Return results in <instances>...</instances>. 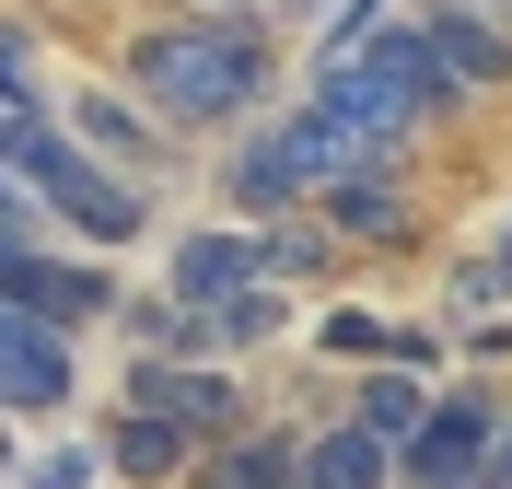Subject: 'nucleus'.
I'll use <instances>...</instances> for the list:
<instances>
[{
	"instance_id": "f257e3e1",
	"label": "nucleus",
	"mask_w": 512,
	"mask_h": 489,
	"mask_svg": "<svg viewBox=\"0 0 512 489\" xmlns=\"http://www.w3.org/2000/svg\"><path fill=\"white\" fill-rule=\"evenodd\" d=\"M128 82L175 129H222V117H245L268 94V35L233 24V12H210V24H140L128 35Z\"/></svg>"
},
{
	"instance_id": "f03ea898",
	"label": "nucleus",
	"mask_w": 512,
	"mask_h": 489,
	"mask_svg": "<svg viewBox=\"0 0 512 489\" xmlns=\"http://www.w3.org/2000/svg\"><path fill=\"white\" fill-rule=\"evenodd\" d=\"M303 105H315V117H338L361 152H396L419 117H443V105H454V82L431 70L419 24H396V35H361L350 59H315V94H303Z\"/></svg>"
},
{
	"instance_id": "7ed1b4c3",
	"label": "nucleus",
	"mask_w": 512,
	"mask_h": 489,
	"mask_svg": "<svg viewBox=\"0 0 512 489\" xmlns=\"http://www.w3.org/2000/svg\"><path fill=\"white\" fill-rule=\"evenodd\" d=\"M350 175H384V152H361V140L338 129V117H315V105H291L280 129H256L245 152L222 163L233 210H303V198L350 187Z\"/></svg>"
},
{
	"instance_id": "20e7f679",
	"label": "nucleus",
	"mask_w": 512,
	"mask_h": 489,
	"mask_svg": "<svg viewBox=\"0 0 512 489\" xmlns=\"http://www.w3.org/2000/svg\"><path fill=\"white\" fill-rule=\"evenodd\" d=\"M0 175H24L70 233H94V245H128L140 233V187H117L59 117H0Z\"/></svg>"
},
{
	"instance_id": "39448f33",
	"label": "nucleus",
	"mask_w": 512,
	"mask_h": 489,
	"mask_svg": "<svg viewBox=\"0 0 512 489\" xmlns=\"http://www.w3.org/2000/svg\"><path fill=\"white\" fill-rule=\"evenodd\" d=\"M0 303H12V315H47V326L70 338V326L117 315V280H105L94 257H59V245H24V233L0 222Z\"/></svg>"
},
{
	"instance_id": "423d86ee",
	"label": "nucleus",
	"mask_w": 512,
	"mask_h": 489,
	"mask_svg": "<svg viewBox=\"0 0 512 489\" xmlns=\"http://www.w3.org/2000/svg\"><path fill=\"white\" fill-rule=\"evenodd\" d=\"M489 455H501V408L466 385V396H431V420L396 443V478L408 489H478Z\"/></svg>"
},
{
	"instance_id": "0eeeda50",
	"label": "nucleus",
	"mask_w": 512,
	"mask_h": 489,
	"mask_svg": "<svg viewBox=\"0 0 512 489\" xmlns=\"http://www.w3.org/2000/svg\"><path fill=\"white\" fill-rule=\"evenodd\" d=\"M117 408L187 431V443H233V431H245V396H233V373H210V361H128Z\"/></svg>"
},
{
	"instance_id": "6e6552de",
	"label": "nucleus",
	"mask_w": 512,
	"mask_h": 489,
	"mask_svg": "<svg viewBox=\"0 0 512 489\" xmlns=\"http://www.w3.org/2000/svg\"><path fill=\"white\" fill-rule=\"evenodd\" d=\"M70 385H82L70 338L47 315H12L0 303V420H47V408H70Z\"/></svg>"
},
{
	"instance_id": "1a4fd4ad",
	"label": "nucleus",
	"mask_w": 512,
	"mask_h": 489,
	"mask_svg": "<svg viewBox=\"0 0 512 489\" xmlns=\"http://www.w3.org/2000/svg\"><path fill=\"white\" fill-rule=\"evenodd\" d=\"M245 292H268V233H187L175 245V303L187 315H222Z\"/></svg>"
},
{
	"instance_id": "9d476101",
	"label": "nucleus",
	"mask_w": 512,
	"mask_h": 489,
	"mask_svg": "<svg viewBox=\"0 0 512 489\" xmlns=\"http://www.w3.org/2000/svg\"><path fill=\"white\" fill-rule=\"evenodd\" d=\"M419 47H431V70H443L454 94H466V82H512V35L489 24V12H466V0L419 12Z\"/></svg>"
},
{
	"instance_id": "9b49d317",
	"label": "nucleus",
	"mask_w": 512,
	"mask_h": 489,
	"mask_svg": "<svg viewBox=\"0 0 512 489\" xmlns=\"http://www.w3.org/2000/svg\"><path fill=\"white\" fill-rule=\"evenodd\" d=\"M384 478H396V455H384L361 420L303 431V455H291V489H384Z\"/></svg>"
},
{
	"instance_id": "f8f14e48",
	"label": "nucleus",
	"mask_w": 512,
	"mask_h": 489,
	"mask_svg": "<svg viewBox=\"0 0 512 489\" xmlns=\"http://www.w3.org/2000/svg\"><path fill=\"white\" fill-rule=\"evenodd\" d=\"M291 455H303V431H233L187 466V489H291Z\"/></svg>"
},
{
	"instance_id": "ddd939ff",
	"label": "nucleus",
	"mask_w": 512,
	"mask_h": 489,
	"mask_svg": "<svg viewBox=\"0 0 512 489\" xmlns=\"http://www.w3.org/2000/svg\"><path fill=\"white\" fill-rule=\"evenodd\" d=\"M59 129L82 140V152H94V163H163L152 117H140V105H128V94H70V105H59Z\"/></svg>"
},
{
	"instance_id": "4468645a",
	"label": "nucleus",
	"mask_w": 512,
	"mask_h": 489,
	"mask_svg": "<svg viewBox=\"0 0 512 489\" xmlns=\"http://www.w3.org/2000/svg\"><path fill=\"white\" fill-rule=\"evenodd\" d=\"M105 466L140 478V489H163V478H187V466H198V443H187V431H163V420H140V408H117V420H105Z\"/></svg>"
},
{
	"instance_id": "2eb2a0df",
	"label": "nucleus",
	"mask_w": 512,
	"mask_h": 489,
	"mask_svg": "<svg viewBox=\"0 0 512 489\" xmlns=\"http://www.w3.org/2000/svg\"><path fill=\"white\" fill-rule=\"evenodd\" d=\"M350 420L373 431L384 455H396V443H408V431L431 420V385H419V373H384V361H373V385H361V408H350Z\"/></svg>"
},
{
	"instance_id": "dca6fc26",
	"label": "nucleus",
	"mask_w": 512,
	"mask_h": 489,
	"mask_svg": "<svg viewBox=\"0 0 512 489\" xmlns=\"http://www.w3.org/2000/svg\"><path fill=\"white\" fill-rule=\"evenodd\" d=\"M280 280H268V292H245V303H222V315H198V361L210 350H256V338H280Z\"/></svg>"
},
{
	"instance_id": "f3484780",
	"label": "nucleus",
	"mask_w": 512,
	"mask_h": 489,
	"mask_svg": "<svg viewBox=\"0 0 512 489\" xmlns=\"http://www.w3.org/2000/svg\"><path fill=\"white\" fill-rule=\"evenodd\" d=\"M0 117H59L47 105V70H35V35L0 24Z\"/></svg>"
},
{
	"instance_id": "a211bd4d",
	"label": "nucleus",
	"mask_w": 512,
	"mask_h": 489,
	"mask_svg": "<svg viewBox=\"0 0 512 489\" xmlns=\"http://www.w3.org/2000/svg\"><path fill=\"white\" fill-rule=\"evenodd\" d=\"M326 222L338 233H396V187L384 175H350V187H326Z\"/></svg>"
},
{
	"instance_id": "6ab92c4d",
	"label": "nucleus",
	"mask_w": 512,
	"mask_h": 489,
	"mask_svg": "<svg viewBox=\"0 0 512 489\" xmlns=\"http://www.w3.org/2000/svg\"><path fill=\"white\" fill-rule=\"evenodd\" d=\"M315 350H326V361H384V315H361V303H338V315L315 326Z\"/></svg>"
},
{
	"instance_id": "aec40b11",
	"label": "nucleus",
	"mask_w": 512,
	"mask_h": 489,
	"mask_svg": "<svg viewBox=\"0 0 512 489\" xmlns=\"http://www.w3.org/2000/svg\"><path fill=\"white\" fill-rule=\"evenodd\" d=\"M94 443H47V455H24V489H94Z\"/></svg>"
},
{
	"instance_id": "412c9836",
	"label": "nucleus",
	"mask_w": 512,
	"mask_h": 489,
	"mask_svg": "<svg viewBox=\"0 0 512 489\" xmlns=\"http://www.w3.org/2000/svg\"><path fill=\"white\" fill-rule=\"evenodd\" d=\"M315 257H326V245H315L303 222H268V280H303Z\"/></svg>"
},
{
	"instance_id": "4be33fe9",
	"label": "nucleus",
	"mask_w": 512,
	"mask_h": 489,
	"mask_svg": "<svg viewBox=\"0 0 512 489\" xmlns=\"http://www.w3.org/2000/svg\"><path fill=\"white\" fill-rule=\"evenodd\" d=\"M210 12H233V24H256V12H315V0H210Z\"/></svg>"
},
{
	"instance_id": "5701e85b",
	"label": "nucleus",
	"mask_w": 512,
	"mask_h": 489,
	"mask_svg": "<svg viewBox=\"0 0 512 489\" xmlns=\"http://www.w3.org/2000/svg\"><path fill=\"white\" fill-rule=\"evenodd\" d=\"M489 478H501V489H512V420H501V455H489Z\"/></svg>"
},
{
	"instance_id": "b1692460",
	"label": "nucleus",
	"mask_w": 512,
	"mask_h": 489,
	"mask_svg": "<svg viewBox=\"0 0 512 489\" xmlns=\"http://www.w3.org/2000/svg\"><path fill=\"white\" fill-rule=\"evenodd\" d=\"M489 280H501V292H512V233H501V257H489Z\"/></svg>"
},
{
	"instance_id": "393cba45",
	"label": "nucleus",
	"mask_w": 512,
	"mask_h": 489,
	"mask_svg": "<svg viewBox=\"0 0 512 489\" xmlns=\"http://www.w3.org/2000/svg\"><path fill=\"white\" fill-rule=\"evenodd\" d=\"M0 222H12V175H0Z\"/></svg>"
},
{
	"instance_id": "a878e982",
	"label": "nucleus",
	"mask_w": 512,
	"mask_h": 489,
	"mask_svg": "<svg viewBox=\"0 0 512 489\" xmlns=\"http://www.w3.org/2000/svg\"><path fill=\"white\" fill-rule=\"evenodd\" d=\"M466 12H512V0H466Z\"/></svg>"
}]
</instances>
